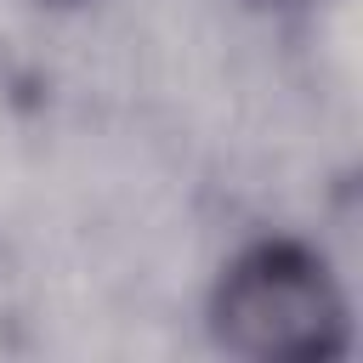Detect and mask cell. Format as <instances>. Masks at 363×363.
<instances>
[{
    "mask_svg": "<svg viewBox=\"0 0 363 363\" xmlns=\"http://www.w3.org/2000/svg\"><path fill=\"white\" fill-rule=\"evenodd\" d=\"M51 6H74V0H51Z\"/></svg>",
    "mask_w": 363,
    "mask_h": 363,
    "instance_id": "obj_2",
    "label": "cell"
},
{
    "mask_svg": "<svg viewBox=\"0 0 363 363\" xmlns=\"http://www.w3.org/2000/svg\"><path fill=\"white\" fill-rule=\"evenodd\" d=\"M210 335L250 363H335L352 352V306L312 244L255 238L210 289Z\"/></svg>",
    "mask_w": 363,
    "mask_h": 363,
    "instance_id": "obj_1",
    "label": "cell"
}]
</instances>
